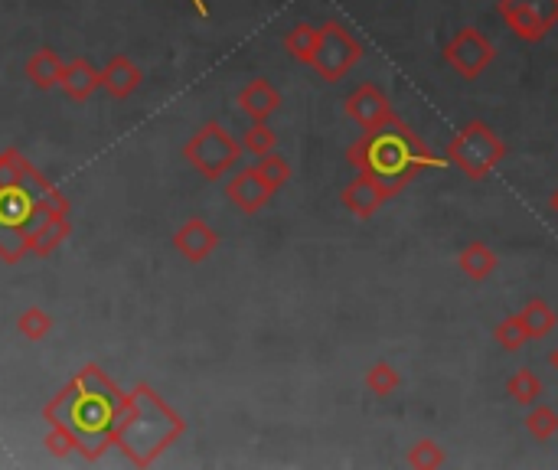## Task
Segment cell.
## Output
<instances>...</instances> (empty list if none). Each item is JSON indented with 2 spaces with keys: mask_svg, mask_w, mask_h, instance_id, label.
<instances>
[{
  "mask_svg": "<svg viewBox=\"0 0 558 470\" xmlns=\"http://www.w3.org/2000/svg\"><path fill=\"white\" fill-rule=\"evenodd\" d=\"M121 412H124V395L98 366H85L82 373L43 408L49 425H62L76 435L79 451L89 457V461H98L102 451L115 444Z\"/></svg>",
  "mask_w": 558,
  "mask_h": 470,
  "instance_id": "obj_1",
  "label": "cell"
},
{
  "mask_svg": "<svg viewBox=\"0 0 558 470\" xmlns=\"http://www.w3.org/2000/svg\"><path fill=\"white\" fill-rule=\"evenodd\" d=\"M346 160L359 173H369L379 183H386L392 196H399L425 170L448 167V160L434 154L402 118H392L389 125L376 131H363V138L346 147Z\"/></svg>",
  "mask_w": 558,
  "mask_h": 470,
  "instance_id": "obj_2",
  "label": "cell"
},
{
  "mask_svg": "<svg viewBox=\"0 0 558 470\" xmlns=\"http://www.w3.org/2000/svg\"><path fill=\"white\" fill-rule=\"evenodd\" d=\"M180 435L183 418L151 386H138L124 395V412L115 441L134 464H151Z\"/></svg>",
  "mask_w": 558,
  "mask_h": 470,
  "instance_id": "obj_3",
  "label": "cell"
},
{
  "mask_svg": "<svg viewBox=\"0 0 558 470\" xmlns=\"http://www.w3.org/2000/svg\"><path fill=\"white\" fill-rule=\"evenodd\" d=\"M506 154H510V144H506L500 134H496V128L487 125V121L474 118V121H467V125L448 141L444 160H448V167L461 170L467 180L480 183L503 164Z\"/></svg>",
  "mask_w": 558,
  "mask_h": 470,
  "instance_id": "obj_4",
  "label": "cell"
},
{
  "mask_svg": "<svg viewBox=\"0 0 558 470\" xmlns=\"http://www.w3.org/2000/svg\"><path fill=\"white\" fill-rule=\"evenodd\" d=\"M183 160H190V167L206 180H222L242 160V144L219 121H209L183 144Z\"/></svg>",
  "mask_w": 558,
  "mask_h": 470,
  "instance_id": "obj_5",
  "label": "cell"
},
{
  "mask_svg": "<svg viewBox=\"0 0 558 470\" xmlns=\"http://www.w3.org/2000/svg\"><path fill=\"white\" fill-rule=\"evenodd\" d=\"M363 56H366L363 43H359L340 20H327L324 27H320V40H317L310 66H314V72L324 82H340Z\"/></svg>",
  "mask_w": 558,
  "mask_h": 470,
  "instance_id": "obj_6",
  "label": "cell"
},
{
  "mask_svg": "<svg viewBox=\"0 0 558 470\" xmlns=\"http://www.w3.org/2000/svg\"><path fill=\"white\" fill-rule=\"evenodd\" d=\"M496 14L516 40L542 43L558 27V0H500Z\"/></svg>",
  "mask_w": 558,
  "mask_h": 470,
  "instance_id": "obj_7",
  "label": "cell"
},
{
  "mask_svg": "<svg viewBox=\"0 0 558 470\" xmlns=\"http://www.w3.org/2000/svg\"><path fill=\"white\" fill-rule=\"evenodd\" d=\"M444 63H448L461 79L474 82L496 63V46L483 30L461 27L448 40V46H444Z\"/></svg>",
  "mask_w": 558,
  "mask_h": 470,
  "instance_id": "obj_8",
  "label": "cell"
},
{
  "mask_svg": "<svg viewBox=\"0 0 558 470\" xmlns=\"http://www.w3.org/2000/svg\"><path fill=\"white\" fill-rule=\"evenodd\" d=\"M343 108L363 131H376L382 125H389L392 118H399L395 115L392 102H389V95L372 82L359 85V89H353V95H346Z\"/></svg>",
  "mask_w": 558,
  "mask_h": 470,
  "instance_id": "obj_9",
  "label": "cell"
},
{
  "mask_svg": "<svg viewBox=\"0 0 558 470\" xmlns=\"http://www.w3.org/2000/svg\"><path fill=\"white\" fill-rule=\"evenodd\" d=\"M389 200H392V193L386 183H379L376 177L359 173V170H356V177L340 190V206L356 219H372Z\"/></svg>",
  "mask_w": 558,
  "mask_h": 470,
  "instance_id": "obj_10",
  "label": "cell"
},
{
  "mask_svg": "<svg viewBox=\"0 0 558 470\" xmlns=\"http://www.w3.org/2000/svg\"><path fill=\"white\" fill-rule=\"evenodd\" d=\"M271 196H275V193H271V187L262 180V173H258L255 167H245L239 173H232L229 183H226V200L245 216L262 213Z\"/></svg>",
  "mask_w": 558,
  "mask_h": 470,
  "instance_id": "obj_11",
  "label": "cell"
},
{
  "mask_svg": "<svg viewBox=\"0 0 558 470\" xmlns=\"http://www.w3.org/2000/svg\"><path fill=\"white\" fill-rule=\"evenodd\" d=\"M173 249H177L186 262L200 265L219 249V232L209 226L206 219L193 216V219H186L183 226L177 229V235H173Z\"/></svg>",
  "mask_w": 558,
  "mask_h": 470,
  "instance_id": "obj_12",
  "label": "cell"
},
{
  "mask_svg": "<svg viewBox=\"0 0 558 470\" xmlns=\"http://www.w3.org/2000/svg\"><path fill=\"white\" fill-rule=\"evenodd\" d=\"M235 105H239L252 121H268L281 108V92L268 79H252L239 95H235Z\"/></svg>",
  "mask_w": 558,
  "mask_h": 470,
  "instance_id": "obj_13",
  "label": "cell"
},
{
  "mask_svg": "<svg viewBox=\"0 0 558 470\" xmlns=\"http://www.w3.org/2000/svg\"><path fill=\"white\" fill-rule=\"evenodd\" d=\"M98 76H102V85L111 98H131L144 82V72L128 56H111Z\"/></svg>",
  "mask_w": 558,
  "mask_h": 470,
  "instance_id": "obj_14",
  "label": "cell"
},
{
  "mask_svg": "<svg viewBox=\"0 0 558 470\" xmlns=\"http://www.w3.org/2000/svg\"><path fill=\"white\" fill-rule=\"evenodd\" d=\"M98 85H102V76H98V69L89 59H69V63L62 66L59 89L66 92L72 102H89Z\"/></svg>",
  "mask_w": 558,
  "mask_h": 470,
  "instance_id": "obj_15",
  "label": "cell"
},
{
  "mask_svg": "<svg viewBox=\"0 0 558 470\" xmlns=\"http://www.w3.org/2000/svg\"><path fill=\"white\" fill-rule=\"evenodd\" d=\"M457 268H461L464 278H470V281H487V278H493V271L500 268V255H496L487 242L474 239L457 252Z\"/></svg>",
  "mask_w": 558,
  "mask_h": 470,
  "instance_id": "obj_16",
  "label": "cell"
},
{
  "mask_svg": "<svg viewBox=\"0 0 558 470\" xmlns=\"http://www.w3.org/2000/svg\"><path fill=\"white\" fill-rule=\"evenodd\" d=\"M66 213H69V209H62V213H53L40 229L30 235V252L33 255H43V258L53 255L59 245L69 239V229L72 226H69V216Z\"/></svg>",
  "mask_w": 558,
  "mask_h": 470,
  "instance_id": "obj_17",
  "label": "cell"
},
{
  "mask_svg": "<svg viewBox=\"0 0 558 470\" xmlns=\"http://www.w3.org/2000/svg\"><path fill=\"white\" fill-rule=\"evenodd\" d=\"M519 320H523V327L529 333V340H545L549 333L558 327V314L555 307L545 301V298H529L523 304V311H519Z\"/></svg>",
  "mask_w": 558,
  "mask_h": 470,
  "instance_id": "obj_18",
  "label": "cell"
},
{
  "mask_svg": "<svg viewBox=\"0 0 558 470\" xmlns=\"http://www.w3.org/2000/svg\"><path fill=\"white\" fill-rule=\"evenodd\" d=\"M62 56L53 53V49H36V53L27 59V79L36 85V89H53L59 85V76H62Z\"/></svg>",
  "mask_w": 558,
  "mask_h": 470,
  "instance_id": "obj_19",
  "label": "cell"
},
{
  "mask_svg": "<svg viewBox=\"0 0 558 470\" xmlns=\"http://www.w3.org/2000/svg\"><path fill=\"white\" fill-rule=\"evenodd\" d=\"M40 177H43V173L36 170L20 151H14V147L0 154V190H4V187H17V183H33V180H40Z\"/></svg>",
  "mask_w": 558,
  "mask_h": 470,
  "instance_id": "obj_20",
  "label": "cell"
},
{
  "mask_svg": "<svg viewBox=\"0 0 558 470\" xmlns=\"http://www.w3.org/2000/svg\"><path fill=\"white\" fill-rule=\"evenodd\" d=\"M363 386H366L369 395H376V399H389V395H395V392L402 389V373L392 363L379 360V363H372L366 369Z\"/></svg>",
  "mask_w": 558,
  "mask_h": 470,
  "instance_id": "obj_21",
  "label": "cell"
},
{
  "mask_svg": "<svg viewBox=\"0 0 558 470\" xmlns=\"http://www.w3.org/2000/svg\"><path fill=\"white\" fill-rule=\"evenodd\" d=\"M542 392H545L542 379L532 373V369H516V373L506 379V395H510V399L516 405H523V408L536 405L542 399Z\"/></svg>",
  "mask_w": 558,
  "mask_h": 470,
  "instance_id": "obj_22",
  "label": "cell"
},
{
  "mask_svg": "<svg viewBox=\"0 0 558 470\" xmlns=\"http://www.w3.org/2000/svg\"><path fill=\"white\" fill-rule=\"evenodd\" d=\"M317 40H320V27H314V23H297V27H291L288 36H284V49H288V56H294L297 63L310 66Z\"/></svg>",
  "mask_w": 558,
  "mask_h": 470,
  "instance_id": "obj_23",
  "label": "cell"
},
{
  "mask_svg": "<svg viewBox=\"0 0 558 470\" xmlns=\"http://www.w3.org/2000/svg\"><path fill=\"white\" fill-rule=\"evenodd\" d=\"M493 343L500 346L503 353H519V350H523V346L529 343V333L523 327V320H519V314L503 317L500 324L493 327Z\"/></svg>",
  "mask_w": 558,
  "mask_h": 470,
  "instance_id": "obj_24",
  "label": "cell"
},
{
  "mask_svg": "<svg viewBox=\"0 0 558 470\" xmlns=\"http://www.w3.org/2000/svg\"><path fill=\"white\" fill-rule=\"evenodd\" d=\"M526 431L536 441H552L558 435V412L552 405H529V412H526Z\"/></svg>",
  "mask_w": 558,
  "mask_h": 470,
  "instance_id": "obj_25",
  "label": "cell"
},
{
  "mask_svg": "<svg viewBox=\"0 0 558 470\" xmlns=\"http://www.w3.org/2000/svg\"><path fill=\"white\" fill-rule=\"evenodd\" d=\"M448 464V454L434 438H418L412 448H408V467L415 470H438Z\"/></svg>",
  "mask_w": 558,
  "mask_h": 470,
  "instance_id": "obj_26",
  "label": "cell"
},
{
  "mask_svg": "<svg viewBox=\"0 0 558 470\" xmlns=\"http://www.w3.org/2000/svg\"><path fill=\"white\" fill-rule=\"evenodd\" d=\"M258 173H262V180L271 187V193H278L284 183L291 180V164H288V157H281V154H265V157H255V164H252Z\"/></svg>",
  "mask_w": 558,
  "mask_h": 470,
  "instance_id": "obj_27",
  "label": "cell"
},
{
  "mask_svg": "<svg viewBox=\"0 0 558 470\" xmlns=\"http://www.w3.org/2000/svg\"><path fill=\"white\" fill-rule=\"evenodd\" d=\"M278 147V134L268 128V121H252V128L242 134V151L252 157H265Z\"/></svg>",
  "mask_w": 558,
  "mask_h": 470,
  "instance_id": "obj_28",
  "label": "cell"
},
{
  "mask_svg": "<svg viewBox=\"0 0 558 470\" xmlns=\"http://www.w3.org/2000/svg\"><path fill=\"white\" fill-rule=\"evenodd\" d=\"M49 330H53V317H49L43 307H27V311L17 317V333L20 337L33 340V343L46 340Z\"/></svg>",
  "mask_w": 558,
  "mask_h": 470,
  "instance_id": "obj_29",
  "label": "cell"
},
{
  "mask_svg": "<svg viewBox=\"0 0 558 470\" xmlns=\"http://www.w3.org/2000/svg\"><path fill=\"white\" fill-rule=\"evenodd\" d=\"M30 252V239L17 229H0V258L7 265H17L23 255Z\"/></svg>",
  "mask_w": 558,
  "mask_h": 470,
  "instance_id": "obj_30",
  "label": "cell"
},
{
  "mask_svg": "<svg viewBox=\"0 0 558 470\" xmlns=\"http://www.w3.org/2000/svg\"><path fill=\"white\" fill-rule=\"evenodd\" d=\"M46 451L53 457H69L72 451H79V441H76V435H72L69 428L53 425V428H49V435H46Z\"/></svg>",
  "mask_w": 558,
  "mask_h": 470,
  "instance_id": "obj_31",
  "label": "cell"
},
{
  "mask_svg": "<svg viewBox=\"0 0 558 470\" xmlns=\"http://www.w3.org/2000/svg\"><path fill=\"white\" fill-rule=\"evenodd\" d=\"M549 213L558 219V187H555V190H552V196H549Z\"/></svg>",
  "mask_w": 558,
  "mask_h": 470,
  "instance_id": "obj_32",
  "label": "cell"
},
{
  "mask_svg": "<svg viewBox=\"0 0 558 470\" xmlns=\"http://www.w3.org/2000/svg\"><path fill=\"white\" fill-rule=\"evenodd\" d=\"M190 4L196 7V14H200V17H206V14H209V10H206V4H203V0H190Z\"/></svg>",
  "mask_w": 558,
  "mask_h": 470,
  "instance_id": "obj_33",
  "label": "cell"
},
{
  "mask_svg": "<svg viewBox=\"0 0 558 470\" xmlns=\"http://www.w3.org/2000/svg\"><path fill=\"white\" fill-rule=\"evenodd\" d=\"M549 366L555 369V373H558V343H555V350L549 353Z\"/></svg>",
  "mask_w": 558,
  "mask_h": 470,
  "instance_id": "obj_34",
  "label": "cell"
}]
</instances>
